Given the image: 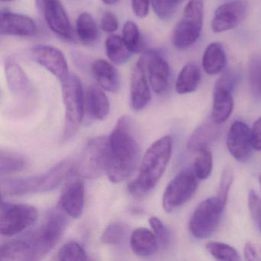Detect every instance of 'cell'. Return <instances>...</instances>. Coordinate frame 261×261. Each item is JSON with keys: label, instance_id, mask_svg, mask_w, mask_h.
<instances>
[{"label": "cell", "instance_id": "29", "mask_svg": "<svg viewBox=\"0 0 261 261\" xmlns=\"http://www.w3.org/2000/svg\"><path fill=\"white\" fill-rule=\"evenodd\" d=\"M2 261H30L27 246L21 238L2 244L0 248Z\"/></svg>", "mask_w": 261, "mask_h": 261}, {"label": "cell", "instance_id": "48", "mask_svg": "<svg viewBox=\"0 0 261 261\" xmlns=\"http://www.w3.org/2000/svg\"><path fill=\"white\" fill-rule=\"evenodd\" d=\"M259 186H260V190H261V174H260V175H259Z\"/></svg>", "mask_w": 261, "mask_h": 261}, {"label": "cell", "instance_id": "13", "mask_svg": "<svg viewBox=\"0 0 261 261\" xmlns=\"http://www.w3.org/2000/svg\"><path fill=\"white\" fill-rule=\"evenodd\" d=\"M140 60L146 67L149 85L155 94H165L170 80V68L166 59L156 51L145 53Z\"/></svg>", "mask_w": 261, "mask_h": 261}, {"label": "cell", "instance_id": "35", "mask_svg": "<svg viewBox=\"0 0 261 261\" xmlns=\"http://www.w3.org/2000/svg\"><path fill=\"white\" fill-rule=\"evenodd\" d=\"M248 79L253 95L261 99V59L258 56H253L249 62Z\"/></svg>", "mask_w": 261, "mask_h": 261}, {"label": "cell", "instance_id": "21", "mask_svg": "<svg viewBox=\"0 0 261 261\" xmlns=\"http://www.w3.org/2000/svg\"><path fill=\"white\" fill-rule=\"evenodd\" d=\"M220 124L212 119L198 126L188 141V149L191 152H196L208 148L218 138L220 134Z\"/></svg>", "mask_w": 261, "mask_h": 261}, {"label": "cell", "instance_id": "37", "mask_svg": "<svg viewBox=\"0 0 261 261\" xmlns=\"http://www.w3.org/2000/svg\"><path fill=\"white\" fill-rule=\"evenodd\" d=\"M150 4L155 15L163 20H169L177 10L175 0H150Z\"/></svg>", "mask_w": 261, "mask_h": 261}, {"label": "cell", "instance_id": "40", "mask_svg": "<svg viewBox=\"0 0 261 261\" xmlns=\"http://www.w3.org/2000/svg\"><path fill=\"white\" fill-rule=\"evenodd\" d=\"M247 204L251 218L255 222L259 224L261 218V198L254 190H250L249 192Z\"/></svg>", "mask_w": 261, "mask_h": 261}, {"label": "cell", "instance_id": "31", "mask_svg": "<svg viewBox=\"0 0 261 261\" xmlns=\"http://www.w3.org/2000/svg\"><path fill=\"white\" fill-rule=\"evenodd\" d=\"M122 39L132 54L139 53L143 48L141 34L135 22L126 21L123 25Z\"/></svg>", "mask_w": 261, "mask_h": 261}, {"label": "cell", "instance_id": "11", "mask_svg": "<svg viewBox=\"0 0 261 261\" xmlns=\"http://www.w3.org/2000/svg\"><path fill=\"white\" fill-rule=\"evenodd\" d=\"M238 81V74L229 71L223 74L215 84L212 119L218 124L224 123L231 115L234 106L232 92Z\"/></svg>", "mask_w": 261, "mask_h": 261}, {"label": "cell", "instance_id": "19", "mask_svg": "<svg viewBox=\"0 0 261 261\" xmlns=\"http://www.w3.org/2000/svg\"><path fill=\"white\" fill-rule=\"evenodd\" d=\"M85 198V185L82 181H74L64 190L59 205L67 215L77 219L83 214Z\"/></svg>", "mask_w": 261, "mask_h": 261}, {"label": "cell", "instance_id": "38", "mask_svg": "<svg viewBox=\"0 0 261 261\" xmlns=\"http://www.w3.org/2000/svg\"><path fill=\"white\" fill-rule=\"evenodd\" d=\"M233 171L230 166L224 168L222 174L220 178L219 186H218V197L221 201L223 207H225L227 204V199H228L229 192H230V187L233 184Z\"/></svg>", "mask_w": 261, "mask_h": 261}, {"label": "cell", "instance_id": "42", "mask_svg": "<svg viewBox=\"0 0 261 261\" xmlns=\"http://www.w3.org/2000/svg\"><path fill=\"white\" fill-rule=\"evenodd\" d=\"M244 257L247 260H261V245L253 242H247L244 249Z\"/></svg>", "mask_w": 261, "mask_h": 261}, {"label": "cell", "instance_id": "8", "mask_svg": "<svg viewBox=\"0 0 261 261\" xmlns=\"http://www.w3.org/2000/svg\"><path fill=\"white\" fill-rule=\"evenodd\" d=\"M198 178L190 168L180 171L166 186L163 196L165 212H172L186 204L198 187Z\"/></svg>", "mask_w": 261, "mask_h": 261}, {"label": "cell", "instance_id": "16", "mask_svg": "<svg viewBox=\"0 0 261 261\" xmlns=\"http://www.w3.org/2000/svg\"><path fill=\"white\" fill-rule=\"evenodd\" d=\"M33 59L60 81L69 74L65 55L59 48L50 45H36L32 49Z\"/></svg>", "mask_w": 261, "mask_h": 261}, {"label": "cell", "instance_id": "32", "mask_svg": "<svg viewBox=\"0 0 261 261\" xmlns=\"http://www.w3.org/2000/svg\"><path fill=\"white\" fill-rule=\"evenodd\" d=\"M213 169V155L209 148L198 151L193 163V170L199 180L207 179Z\"/></svg>", "mask_w": 261, "mask_h": 261}, {"label": "cell", "instance_id": "14", "mask_svg": "<svg viewBox=\"0 0 261 261\" xmlns=\"http://www.w3.org/2000/svg\"><path fill=\"white\" fill-rule=\"evenodd\" d=\"M248 4L244 0L226 3L217 8L212 20V30L215 33L233 30L245 19Z\"/></svg>", "mask_w": 261, "mask_h": 261}, {"label": "cell", "instance_id": "45", "mask_svg": "<svg viewBox=\"0 0 261 261\" xmlns=\"http://www.w3.org/2000/svg\"><path fill=\"white\" fill-rule=\"evenodd\" d=\"M102 1H103V4L108 6L116 5L120 2V0H102Z\"/></svg>", "mask_w": 261, "mask_h": 261}, {"label": "cell", "instance_id": "33", "mask_svg": "<svg viewBox=\"0 0 261 261\" xmlns=\"http://www.w3.org/2000/svg\"><path fill=\"white\" fill-rule=\"evenodd\" d=\"M206 249L213 257L218 260H241V256L238 250L229 244L218 241H211L206 244Z\"/></svg>", "mask_w": 261, "mask_h": 261}, {"label": "cell", "instance_id": "36", "mask_svg": "<svg viewBox=\"0 0 261 261\" xmlns=\"http://www.w3.org/2000/svg\"><path fill=\"white\" fill-rule=\"evenodd\" d=\"M126 232V226L123 223H111L103 230L101 235V241L105 244L116 245L123 240Z\"/></svg>", "mask_w": 261, "mask_h": 261}, {"label": "cell", "instance_id": "43", "mask_svg": "<svg viewBox=\"0 0 261 261\" xmlns=\"http://www.w3.org/2000/svg\"><path fill=\"white\" fill-rule=\"evenodd\" d=\"M150 0H131L133 12L137 17H146L149 13Z\"/></svg>", "mask_w": 261, "mask_h": 261}, {"label": "cell", "instance_id": "18", "mask_svg": "<svg viewBox=\"0 0 261 261\" xmlns=\"http://www.w3.org/2000/svg\"><path fill=\"white\" fill-rule=\"evenodd\" d=\"M0 31L5 36L27 37L36 33V24L32 18L25 15L5 12L1 14Z\"/></svg>", "mask_w": 261, "mask_h": 261}, {"label": "cell", "instance_id": "26", "mask_svg": "<svg viewBox=\"0 0 261 261\" xmlns=\"http://www.w3.org/2000/svg\"><path fill=\"white\" fill-rule=\"evenodd\" d=\"M201 80L199 67L194 62L186 64L180 71L175 82V91L178 94H190L198 88Z\"/></svg>", "mask_w": 261, "mask_h": 261}, {"label": "cell", "instance_id": "23", "mask_svg": "<svg viewBox=\"0 0 261 261\" xmlns=\"http://www.w3.org/2000/svg\"><path fill=\"white\" fill-rule=\"evenodd\" d=\"M130 246L138 256H149L158 250L159 241L153 231L146 227H138L131 234Z\"/></svg>", "mask_w": 261, "mask_h": 261}, {"label": "cell", "instance_id": "39", "mask_svg": "<svg viewBox=\"0 0 261 261\" xmlns=\"http://www.w3.org/2000/svg\"><path fill=\"white\" fill-rule=\"evenodd\" d=\"M149 223L152 231L158 239L159 244L163 247H167L170 242V235L166 226L157 217L149 218Z\"/></svg>", "mask_w": 261, "mask_h": 261}, {"label": "cell", "instance_id": "30", "mask_svg": "<svg viewBox=\"0 0 261 261\" xmlns=\"http://www.w3.org/2000/svg\"><path fill=\"white\" fill-rule=\"evenodd\" d=\"M27 159L22 154L7 150L0 152L1 175L20 172L27 167Z\"/></svg>", "mask_w": 261, "mask_h": 261}, {"label": "cell", "instance_id": "3", "mask_svg": "<svg viewBox=\"0 0 261 261\" xmlns=\"http://www.w3.org/2000/svg\"><path fill=\"white\" fill-rule=\"evenodd\" d=\"M67 215L61 206L53 209L37 228L21 238L27 244L30 260L42 259L54 248L68 226Z\"/></svg>", "mask_w": 261, "mask_h": 261}, {"label": "cell", "instance_id": "4", "mask_svg": "<svg viewBox=\"0 0 261 261\" xmlns=\"http://www.w3.org/2000/svg\"><path fill=\"white\" fill-rule=\"evenodd\" d=\"M73 164L65 160L41 175L22 178H2L3 196H18L49 192L56 189L73 170Z\"/></svg>", "mask_w": 261, "mask_h": 261}, {"label": "cell", "instance_id": "34", "mask_svg": "<svg viewBox=\"0 0 261 261\" xmlns=\"http://www.w3.org/2000/svg\"><path fill=\"white\" fill-rule=\"evenodd\" d=\"M59 260L83 261L88 260L86 252L80 244L74 241H68L64 244L58 253Z\"/></svg>", "mask_w": 261, "mask_h": 261}, {"label": "cell", "instance_id": "15", "mask_svg": "<svg viewBox=\"0 0 261 261\" xmlns=\"http://www.w3.org/2000/svg\"><path fill=\"white\" fill-rule=\"evenodd\" d=\"M226 144L229 152L235 160L246 161L254 150L251 129L244 122H233L227 133Z\"/></svg>", "mask_w": 261, "mask_h": 261}, {"label": "cell", "instance_id": "6", "mask_svg": "<svg viewBox=\"0 0 261 261\" xmlns=\"http://www.w3.org/2000/svg\"><path fill=\"white\" fill-rule=\"evenodd\" d=\"M203 18V0H189L185 7L182 17L172 33V44L175 48L186 49L196 42L202 29Z\"/></svg>", "mask_w": 261, "mask_h": 261}, {"label": "cell", "instance_id": "41", "mask_svg": "<svg viewBox=\"0 0 261 261\" xmlns=\"http://www.w3.org/2000/svg\"><path fill=\"white\" fill-rule=\"evenodd\" d=\"M119 22L117 16L111 12L103 13L100 19V28L105 33H112L118 30Z\"/></svg>", "mask_w": 261, "mask_h": 261}, {"label": "cell", "instance_id": "2", "mask_svg": "<svg viewBox=\"0 0 261 261\" xmlns=\"http://www.w3.org/2000/svg\"><path fill=\"white\" fill-rule=\"evenodd\" d=\"M173 149V139L165 136L152 143L144 154L137 178L128 190L137 198L146 196L158 184L169 164Z\"/></svg>", "mask_w": 261, "mask_h": 261}, {"label": "cell", "instance_id": "1", "mask_svg": "<svg viewBox=\"0 0 261 261\" xmlns=\"http://www.w3.org/2000/svg\"><path fill=\"white\" fill-rule=\"evenodd\" d=\"M133 126L130 117L123 116L108 137L106 174L111 182L127 179L138 164L140 146Z\"/></svg>", "mask_w": 261, "mask_h": 261}, {"label": "cell", "instance_id": "47", "mask_svg": "<svg viewBox=\"0 0 261 261\" xmlns=\"http://www.w3.org/2000/svg\"><path fill=\"white\" fill-rule=\"evenodd\" d=\"M3 2H12V1H14V0H1Z\"/></svg>", "mask_w": 261, "mask_h": 261}, {"label": "cell", "instance_id": "10", "mask_svg": "<svg viewBox=\"0 0 261 261\" xmlns=\"http://www.w3.org/2000/svg\"><path fill=\"white\" fill-rule=\"evenodd\" d=\"M108 137H97L91 139L85 145L79 163L76 164L77 173L85 178H97L106 173L108 163L107 152Z\"/></svg>", "mask_w": 261, "mask_h": 261}, {"label": "cell", "instance_id": "9", "mask_svg": "<svg viewBox=\"0 0 261 261\" xmlns=\"http://www.w3.org/2000/svg\"><path fill=\"white\" fill-rule=\"evenodd\" d=\"M224 209L217 196L210 197L201 201L189 221L191 233L198 239L209 238L218 227Z\"/></svg>", "mask_w": 261, "mask_h": 261}, {"label": "cell", "instance_id": "25", "mask_svg": "<svg viewBox=\"0 0 261 261\" xmlns=\"http://www.w3.org/2000/svg\"><path fill=\"white\" fill-rule=\"evenodd\" d=\"M227 65V56L222 45L212 42L204 50L202 58V67L208 74L221 73Z\"/></svg>", "mask_w": 261, "mask_h": 261}, {"label": "cell", "instance_id": "44", "mask_svg": "<svg viewBox=\"0 0 261 261\" xmlns=\"http://www.w3.org/2000/svg\"><path fill=\"white\" fill-rule=\"evenodd\" d=\"M253 148L255 150H261V117H259L251 128Z\"/></svg>", "mask_w": 261, "mask_h": 261}, {"label": "cell", "instance_id": "24", "mask_svg": "<svg viewBox=\"0 0 261 261\" xmlns=\"http://www.w3.org/2000/svg\"><path fill=\"white\" fill-rule=\"evenodd\" d=\"M5 71L10 91L17 97H27L30 93V83L22 68L16 62L7 61Z\"/></svg>", "mask_w": 261, "mask_h": 261}, {"label": "cell", "instance_id": "12", "mask_svg": "<svg viewBox=\"0 0 261 261\" xmlns=\"http://www.w3.org/2000/svg\"><path fill=\"white\" fill-rule=\"evenodd\" d=\"M36 2L48 28L62 39H72L71 22L60 0H36Z\"/></svg>", "mask_w": 261, "mask_h": 261}, {"label": "cell", "instance_id": "20", "mask_svg": "<svg viewBox=\"0 0 261 261\" xmlns=\"http://www.w3.org/2000/svg\"><path fill=\"white\" fill-rule=\"evenodd\" d=\"M91 71L102 89L112 93L120 89V74L112 64L103 59H97L92 64Z\"/></svg>", "mask_w": 261, "mask_h": 261}, {"label": "cell", "instance_id": "49", "mask_svg": "<svg viewBox=\"0 0 261 261\" xmlns=\"http://www.w3.org/2000/svg\"><path fill=\"white\" fill-rule=\"evenodd\" d=\"M259 227H260V230H261V218H260V221H259Z\"/></svg>", "mask_w": 261, "mask_h": 261}, {"label": "cell", "instance_id": "5", "mask_svg": "<svg viewBox=\"0 0 261 261\" xmlns=\"http://www.w3.org/2000/svg\"><path fill=\"white\" fill-rule=\"evenodd\" d=\"M61 82L65 111L62 140L67 141L76 134L83 120L85 97L81 79L76 74L69 73Z\"/></svg>", "mask_w": 261, "mask_h": 261}, {"label": "cell", "instance_id": "46", "mask_svg": "<svg viewBox=\"0 0 261 261\" xmlns=\"http://www.w3.org/2000/svg\"><path fill=\"white\" fill-rule=\"evenodd\" d=\"M183 1H185V0H175V2L178 4H180V3L183 2Z\"/></svg>", "mask_w": 261, "mask_h": 261}, {"label": "cell", "instance_id": "22", "mask_svg": "<svg viewBox=\"0 0 261 261\" xmlns=\"http://www.w3.org/2000/svg\"><path fill=\"white\" fill-rule=\"evenodd\" d=\"M85 110L91 119L102 120L109 114L110 103L105 93L98 87H89L85 96Z\"/></svg>", "mask_w": 261, "mask_h": 261}, {"label": "cell", "instance_id": "28", "mask_svg": "<svg viewBox=\"0 0 261 261\" xmlns=\"http://www.w3.org/2000/svg\"><path fill=\"white\" fill-rule=\"evenodd\" d=\"M105 50L110 61L117 65L126 64L132 55L122 37L117 35L108 36L105 42Z\"/></svg>", "mask_w": 261, "mask_h": 261}, {"label": "cell", "instance_id": "7", "mask_svg": "<svg viewBox=\"0 0 261 261\" xmlns=\"http://www.w3.org/2000/svg\"><path fill=\"white\" fill-rule=\"evenodd\" d=\"M39 217L38 209L27 204L3 201L0 210V231L4 236L19 234L33 225Z\"/></svg>", "mask_w": 261, "mask_h": 261}, {"label": "cell", "instance_id": "17", "mask_svg": "<svg viewBox=\"0 0 261 261\" xmlns=\"http://www.w3.org/2000/svg\"><path fill=\"white\" fill-rule=\"evenodd\" d=\"M146 67L139 59L130 79V105L135 111L144 109L151 100V91Z\"/></svg>", "mask_w": 261, "mask_h": 261}, {"label": "cell", "instance_id": "27", "mask_svg": "<svg viewBox=\"0 0 261 261\" xmlns=\"http://www.w3.org/2000/svg\"><path fill=\"white\" fill-rule=\"evenodd\" d=\"M76 33L79 40L87 45H94L100 37V31L97 22L88 13H82L77 17Z\"/></svg>", "mask_w": 261, "mask_h": 261}]
</instances>
